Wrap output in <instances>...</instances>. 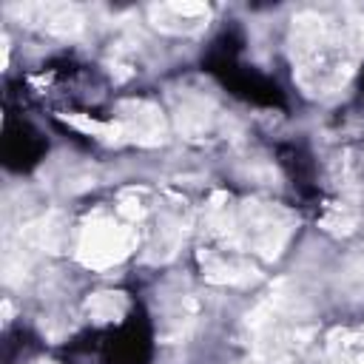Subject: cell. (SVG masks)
<instances>
[{
  "label": "cell",
  "mask_w": 364,
  "mask_h": 364,
  "mask_svg": "<svg viewBox=\"0 0 364 364\" xmlns=\"http://www.w3.org/2000/svg\"><path fill=\"white\" fill-rule=\"evenodd\" d=\"M82 256L88 264H108L114 259H119L122 253H128L131 247V230L125 225H117L111 219L97 222L85 230L82 236Z\"/></svg>",
  "instance_id": "obj_1"
}]
</instances>
